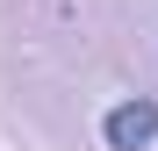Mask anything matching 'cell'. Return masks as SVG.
<instances>
[{"mask_svg": "<svg viewBox=\"0 0 158 151\" xmlns=\"http://www.w3.org/2000/svg\"><path fill=\"white\" fill-rule=\"evenodd\" d=\"M101 137H108V151H144V144L158 137V101L137 94V101H122V108H108Z\"/></svg>", "mask_w": 158, "mask_h": 151, "instance_id": "6da1fadb", "label": "cell"}]
</instances>
